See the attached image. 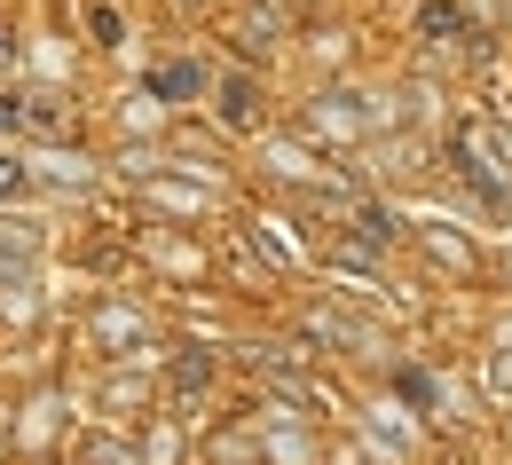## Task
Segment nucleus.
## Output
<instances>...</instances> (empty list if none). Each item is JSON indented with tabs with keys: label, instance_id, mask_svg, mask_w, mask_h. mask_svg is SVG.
I'll list each match as a JSON object with an SVG mask.
<instances>
[{
	"label": "nucleus",
	"instance_id": "1",
	"mask_svg": "<svg viewBox=\"0 0 512 465\" xmlns=\"http://www.w3.org/2000/svg\"><path fill=\"white\" fill-rule=\"evenodd\" d=\"M142 316H134V308H95V316H87V347H103V355H134V363H158V355H150V347H142Z\"/></svg>",
	"mask_w": 512,
	"mask_h": 465
},
{
	"label": "nucleus",
	"instance_id": "2",
	"mask_svg": "<svg viewBox=\"0 0 512 465\" xmlns=\"http://www.w3.org/2000/svg\"><path fill=\"white\" fill-rule=\"evenodd\" d=\"M363 127H371L363 95H316V103H308V134H323V142H355Z\"/></svg>",
	"mask_w": 512,
	"mask_h": 465
},
{
	"label": "nucleus",
	"instance_id": "3",
	"mask_svg": "<svg viewBox=\"0 0 512 465\" xmlns=\"http://www.w3.org/2000/svg\"><path fill=\"white\" fill-rule=\"evenodd\" d=\"M56 418H64V402H56V395H40L32 410H24V426H16V442H48V434H56Z\"/></svg>",
	"mask_w": 512,
	"mask_h": 465
},
{
	"label": "nucleus",
	"instance_id": "4",
	"mask_svg": "<svg viewBox=\"0 0 512 465\" xmlns=\"http://www.w3.org/2000/svg\"><path fill=\"white\" fill-rule=\"evenodd\" d=\"M150 205H158V213H205V190H182V182H150Z\"/></svg>",
	"mask_w": 512,
	"mask_h": 465
},
{
	"label": "nucleus",
	"instance_id": "5",
	"mask_svg": "<svg viewBox=\"0 0 512 465\" xmlns=\"http://www.w3.org/2000/svg\"><path fill=\"white\" fill-rule=\"evenodd\" d=\"M158 119H166V103H158V95H127V111H119V127H127V134H150Z\"/></svg>",
	"mask_w": 512,
	"mask_h": 465
},
{
	"label": "nucleus",
	"instance_id": "6",
	"mask_svg": "<svg viewBox=\"0 0 512 465\" xmlns=\"http://www.w3.org/2000/svg\"><path fill=\"white\" fill-rule=\"evenodd\" d=\"M0 316H8V324H40V292H32V284H8Z\"/></svg>",
	"mask_w": 512,
	"mask_h": 465
},
{
	"label": "nucleus",
	"instance_id": "7",
	"mask_svg": "<svg viewBox=\"0 0 512 465\" xmlns=\"http://www.w3.org/2000/svg\"><path fill=\"white\" fill-rule=\"evenodd\" d=\"M268 458H284V465H308V442H300L292 426H276V434H268Z\"/></svg>",
	"mask_w": 512,
	"mask_h": 465
},
{
	"label": "nucleus",
	"instance_id": "8",
	"mask_svg": "<svg viewBox=\"0 0 512 465\" xmlns=\"http://www.w3.org/2000/svg\"><path fill=\"white\" fill-rule=\"evenodd\" d=\"M221 111H229V119H253V87L229 79V87H221Z\"/></svg>",
	"mask_w": 512,
	"mask_h": 465
},
{
	"label": "nucleus",
	"instance_id": "9",
	"mask_svg": "<svg viewBox=\"0 0 512 465\" xmlns=\"http://www.w3.org/2000/svg\"><path fill=\"white\" fill-rule=\"evenodd\" d=\"M426 245H434V253H442L449 268H465V261H473V253H465V245H457V237H449V229H434V237H426Z\"/></svg>",
	"mask_w": 512,
	"mask_h": 465
},
{
	"label": "nucleus",
	"instance_id": "10",
	"mask_svg": "<svg viewBox=\"0 0 512 465\" xmlns=\"http://www.w3.org/2000/svg\"><path fill=\"white\" fill-rule=\"evenodd\" d=\"M87 465H134V450H127V442H95V450H87Z\"/></svg>",
	"mask_w": 512,
	"mask_h": 465
},
{
	"label": "nucleus",
	"instance_id": "11",
	"mask_svg": "<svg viewBox=\"0 0 512 465\" xmlns=\"http://www.w3.org/2000/svg\"><path fill=\"white\" fill-rule=\"evenodd\" d=\"M16 190H24V166H8V158H0V198H16Z\"/></svg>",
	"mask_w": 512,
	"mask_h": 465
},
{
	"label": "nucleus",
	"instance_id": "12",
	"mask_svg": "<svg viewBox=\"0 0 512 465\" xmlns=\"http://www.w3.org/2000/svg\"><path fill=\"white\" fill-rule=\"evenodd\" d=\"M489 379H497V387H512V355H505V363H489Z\"/></svg>",
	"mask_w": 512,
	"mask_h": 465
}]
</instances>
